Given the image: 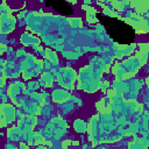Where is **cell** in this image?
Instances as JSON below:
<instances>
[{
    "label": "cell",
    "instance_id": "1",
    "mask_svg": "<svg viewBox=\"0 0 149 149\" xmlns=\"http://www.w3.org/2000/svg\"><path fill=\"white\" fill-rule=\"evenodd\" d=\"M140 68H141V64L139 59L135 56H132L130 58H127L122 63L114 64L112 66V73L115 76V80L123 81L126 79L134 77L140 70Z\"/></svg>",
    "mask_w": 149,
    "mask_h": 149
},
{
    "label": "cell",
    "instance_id": "2",
    "mask_svg": "<svg viewBox=\"0 0 149 149\" xmlns=\"http://www.w3.org/2000/svg\"><path fill=\"white\" fill-rule=\"evenodd\" d=\"M19 65L21 69V74L26 80L40 76L43 70V61L36 58L33 54H27L26 57L21 59Z\"/></svg>",
    "mask_w": 149,
    "mask_h": 149
},
{
    "label": "cell",
    "instance_id": "3",
    "mask_svg": "<svg viewBox=\"0 0 149 149\" xmlns=\"http://www.w3.org/2000/svg\"><path fill=\"white\" fill-rule=\"evenodd\" d=\"M56 79L58 84L65 90H73L77 79V72L71 66H64L57 71Z\"/></svg>",
    "mask_w": 149,
    "mask_h": 149
},
{
    "label": "cell",
    "instance_id": "4",
    "mask_svg": "<svg viewBox=\"0 0 149 149\" xmlns=\"http://www.w3.org/2000/svg\"><path fill=\"white\" fill-rule=\"evenodd\" d=\"M37 118L33 116V115H23L19 121H17V127L22 130L23 134V140H26L27 142L30 140V137L33 136L34 132V127L37 125Z\"/></svg>",
    "mask_w": 149,
    "mask_h": 149
},
{
    "label": "cell",
    "instance_id": "5",
    "mask_svg": "<svg viewBox=\"0 0 149 149\" xmlns=\"http://www.w3.org/2000/svg\"><path fill=\"white\" fill-rule=\"evenodd\" d=\"M16 20L12 12H6L0 15V34H9L15 29Z\"/></svg>",
    "mask_w": 149,
    "mask_h": 149
},
{
    "label": "cell",
    "instance_id": "6",
    "mask_svg": "<svg viewBox=\"0 0 149 149\" xmlns=\"http://www.w3.org/2000/svg\"><path fill=\"white\" fill-rule=\"evenodd\" d=\"M15 108L13 105L5 102L0 105V119L3 120L7 125L15 121Z\"/></svg>",
    "mask_w": 149,
    "mask_h": 149
},
{
    "label": "cell",
    "instance_id": "7",
    "mask_svg": "<svg viewBox=\"0 0 149 149\" xmlns=\"http://www.w3.org/2000/svg\"><path fill=\"white\" fill-rule=\"evenodd\" d=\"M71 98V93L65 88H55L51 92V99L54 102L62 105L66 101H69Z\"/></svg>",
    "mask_w": 149,
    "mask_h": 149
},
{
    "label": "cell",
    "instance_id": "8",
    "mask_svg": "<svg viewBox=\"0 0 149 149\" xmlns=\"http://www.w3.org/2000/svg\"><path fill=\"white\" fill-rule=\"evenodd\" d=\"M20 42L24 45V47H28V45H31V47H36V45H40V42L41 40L36 36H33L28 33H23L20 37Z\"/></svg>",
    "mask_w": 149,
    "mask_h": 149
},
{
    "label": "cell",
    "instance_id": "9",
    "mask_svg": "<svg viewBox=\"0 0 149 149\" xmlns=\"http://www.w3.org/2000/svg\"><path fill=\"white\" fill-rule=\"evenodd\" d=\"M7 140H8V142L9 141L15 142V141H19V140H23L22 130L17 126H14L12 128H8V130H7Z\"/></svg>",
    "mask_w": 149,
    "mask_h": 149
},
{
    "label": "cell",
    "instance_id": "10",
    "mask_svg": "<svg viewBox=\"0 0 149 149\" xmlns=\"http://www.w3.org/2000/svg\"><path fill=\"white\" fill-rule=\"evenodd\" d=\"M148 139L147 137H135L128 144V149H147Z\"/></svg>",
    "mask_w": 149,
    "mask_h": 149
},
{
    "label": "cell",
    "instance_id": "11",
    "mask_svg": "<svg viewBox=\"0 0 149 149\" xmlns=\"http://www.w3.org/2000/svg\"><path fill=\"white\" fill-rule=\"evenodd\" d=\"M54 80H55V77L50 73V72H44L41 74L40 77V80H38V84L43 87H52L54 85Z\"/></svg>",
    "mask_w": 149,
    "mask_h": 149
},
{
    "label": "cell",
    "instance_id": "12",
    "mask_svg": "<svg viewBox=\"0 0 149 149\" xmlns=\"http://www.w3.org/2000/svg\"><path fill=\"white\" fill-rule=\"evenodd\" d=\"M73 129L79 133V134H83V133H86L87 132V122H85L84 120L81 119H76L73 121Z\"/></svg>",
    "mask_w": 149,
    "mask_h": 149
},
{
    "label": "cell",
    "instance_id": "13",
    "mask_svg": "<svg viewBox=\"0 0 149 149\" xmlns=\"http://www.w3.org/2000/svg\"><path fill=\"white\" fill-rule=\"evenodd\" d=\"M44 52H45V57H44L45 59H49L52 64H57L58 63V57H57L56 51H54L50 48H45L44 49Z\"/></svg>",
    "mask_w": 149,
    "mask_h": 149
},
{
    "label": "cell",
    "instance_id": "14",
    "mask_svg": "<svg viewBox=\"0 0 149 149\" xmlns=\"http://www.w3.org/2000/svg\"><path fill=\"white\" fill-rule=\"evenodd\" d=\"M62 55L64 58L66 59H77L81 54L78 51H73V50H62Z\"/></svg>",
    "mask_w": 149,
    "mask_h": 149
},
{
    "label": "cell",
    "instance_id": "15",
    "mask_svg": "<svg viewBox=\"0 0 149 149\" xmlns=\"http://www.w3.org/2000/svg\"><path fill=\"white\" fill-rule=\"evenodd\" d=\"M68 22L72 28L79 29L83 27V20L80 17H70V19H68Z\"/></svg>",
    "mask_w": 149,
    "mask_h": 149
},
{
    "label": "cell",
    "instance_id": "16",
    "mask_svg": "<svg viewBox=\"0 0 149 149\" xmlns=\"http://www.w3.org/2000/svg\"><path fill=\"white\" fill-rule=\"evenodd\" d=\"M61 106H62V108H63V113H64V114H68V113H70V112L74 108V102H72V101H66V102L62 104Z\"/></svg>",
    "mask_w": 149,
    "mask_h": 149
},
{
    "label": "cell",
    "instance_id": "17",
    "mask_svg": "<svg viewBox=\"0 0 149 149\" xmlns=\"http://www.w3.org/2000/svg\"><path fill=\"white\" fill-rule=\"evenodd\" d=\"M40 87V84H38V81L37 80H31V81H29L27 85H26V88L28 90V91H36L37 88Z\"/></svg>",
    "mask_w": 149,
    "mask_h": 149
},
{
    "label": "cell",
    "instance_id": "18",
    "mask_svg": "<svg viewBox=\"0 0 149 149\" xmlns=\"http://www.w3.org/2000/svg\"><path fill=\"white\" fill-rule=\"evenodd\" d=\"M108 87H109V81L106 80V79H104V78H101L100 84H99V88H100L102 92H106Z\"/></svg>",
    "mask_w": 149,
    "mask_h": 149
},
{
    "label": "cell",
    "instance_id": "19",
    "mask_svg": "<svg viewBox=\"0 0 149 149\" xmlns=\"http://www.w3.org/2000/svg\"><path fill=\"white\" fill-rule=\"evenodd\" d=\"M52 65H54V64H52L49 59H44V61H43V69L47 70V72L52 69Z\"/></svg>",
    "mask_w": 149,
    "mask_h": 149
},
{
    "label": "cell",
    "instance_id": "20",
    "mask_svg": "<svg viewBox=\"0 0 149 149\" xmlns=\"http://www.w3.org/2000/svg\"><path fill=\"white\" fill-rule=\"evenodd\" d=\"M140 47V51L139 52H142V54H148V43H140L137 44Z\"/></svg>",
    "mask_w": 149,
    "mask_h": 149
},
{
    "label": "cell",
    "instance_id": "21",
    "mask_svg": "<svg viewBox=\"0 0 149 149\" xmlns=\"http://www.w3.org/2000/svg\"><path fill=\"white\" fill-rule=\"evenodd\" d=\"M26 55H27V54H26V50H24V48H23V47H22V48H20V49L15 52V56H16L17 58H19V57H26Z\"/></svg>",
    "mask_w": 149,
    "mask_h": 149
},
{
    "label": "cell",
    "instance_id": "22",
    "mask_svg": "<svg viewBox=\"0 0 149 149\" xmlns=\"http://www.w3.org/2000/svg\"><path fill=\"white\" fill-rule=\"evenodd\" d=\"M70 144H71V140H64L62 142V149H68Z\"/></svg>",
    "mask_w": 149,
    "mask_h": 149
},
{
    "label": "cell",
    "instance_id": "23",
    "mask_svg": "<svg viewBox=\"0 0 149 149\" xmlns=\"http://www.w3.org/2000/svg\"><path fill=\"white\" fill-rule=\"evenodd\" d=\"M16 149H29V147H28V144L26 143V142H20V144H19V147L16 148Z\"/></svg>",
    "mask_w": 149,
    "mask_h": 149
},
{
    "label": "cell",
    "instance_id": "24",
    "mask_svg": "<svg viewBox=\"0 0 149 149\" xmlns=\"http://www.w3.org/2000/svg\"><path fill=\"white\" fill-rule=\"evenodd\" d=\"M5 148H6V149H16L17 147H16L14 143H12V142H8V143H6Z\"/></svg>",
    "mask_w": 149,
    "mask_h": 149
},
{
    "label": "cell",
    "instance_id": "25",
    "mask_svg": "<svg viewBox=\"0 0 149 149\" xmlns=\"http://www.w3.org/2000/svg\"><path fill=\"white\" fill-rule=\"evenodd\" d=\"M5 85H6V77L2 76L0 77V87H5Z\"/></svg>",
    "mask_w": 149,
    "mask_h": 149
},
{
    "label": "cell",
    "instance_id": "26",
    "mask_svg": "<svg viewBox=\"0 0 149 149\" xmlns=\"http://www.w3.org/2000/svg\"><path fill=\"white\" fill-rule=\"evenodd\" d=\"M5 51H7V47L3 43H0V55H2Z\"/></svg>",
    "mask_w": 149,
    "mask_h": 149
},
{
    "label": "cell",
    "instance_id": "27",
    "mask_svg": "<svg viewBox=\"0 0 149 149\" xmlns=\"http://www.w3.org/2000/svg\"><path fill=\"white\" fill-rule=\"evenodd\" d=\"M6 126H7V123H6L3 120H1V119H0V129H1V128H5Z\"/></svg>",
    "mask_w": 149,
    "mask_h": 149
},
{
    "label": "cell",
    "instance_id": "28",
    "mask_svg": "<svg viewBox=\"0 0 149 149\" xmlns=\"http://www.w3.org/2000/svg\"><path fill=\"white\" fill-rule=\"evenodd\" d=\"M35 149H47V148H45L44 146H37V147H36Z\"/></svg>",
    "mask_w": 149,
    "mask_h": 149
}]
</instances>
